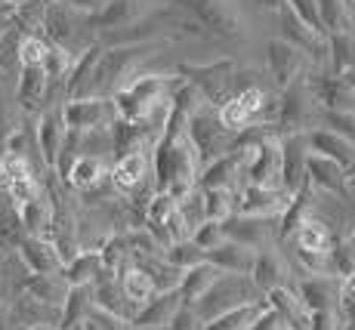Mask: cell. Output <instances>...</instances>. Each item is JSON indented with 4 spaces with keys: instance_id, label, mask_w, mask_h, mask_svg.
<instances>
[{
    "instance_id": "cell-1",
    "label": "cell",
    "mask_w": 355,
    "mask_h": 330,
    "mask_svg": "<svg viewBox=\"0 0 355 330\" xmlns=\"http://www.w3.org/2000/svg\"><path fill=\"white\" fill-rule=\"evenodd\" d=\"M186 87V80L176 74H133L118 93L112 96L114 102V114L118 121L127 123H142L152 114L155 105L173 99V93Z\"/></svg>"
},
{
    "instance_id": "cell-2",
    "label": "cell",
    "mask_w": 355,
    "mask_h": 330,
    "mask_svg": "<svg viewBox=\"0 0 355 330\" xmlns=\"http://www.w3.org/2000/svg\"><path fill=\"white\" fill-rule=\"evenodd\" d=\"M241 173L248 176V185L275 189L282 182V142L266 136V139H257L254 146H244Z\"/></svg>"
},
{
    "instance_id": "cell-3",
    "label": "cell",
    "mask_w": 355,
    "mask_h": 330,
    "mask_svg": "<svg viewBox=\"0 0 355 330\" xmlns=\"http://www.w3.org/2000/svg\"><path fill=\"white\" fill-rule=\"evenodd\" d=\"M62 123L71 133H96V130H108L118 114H114V102L105 96H87V99H68L62 108Z\"/></svg>"
},
{
    "instance_id": "cell-4",
    "label": "cell",
    "mask_w": 355,
    "mask_h": 330,
    "mask_svg": "<svg viewBox=\"0 0 355 330\" xmlns=\"http://www.w3.org/2000/svg\"><path fill=\"white\" fill-rule=\"evenodd\" d=\"M266 96L269 93H266L263 87H257V84L244 87V90H238L235 96H229V99L220 105V112H216L220 127L226 130V133H244V130L257 127Z\"/></svg>"
},
{
    "instance_id": "cell-5",
    "label": "cell",
    "mask_w": 355,
    "mask_h": 330,
    "mask_svg": "<svg viewBox=\"0 0 355 330\" xmlns=\"http://www.w3.org/2000/svg\"><path fill=\"white\" fill-rule=\"evenodd\" d=\"M186 136L192 139V146L198 151V161H214V157L226 155L223 151V139H226V130L220 127V118H216V112H210L207 105H198L192 114H189L186 121Z\"/></svg>"
},
{
    "instance_id": "cell-6",
    "label": "cell",
    "mask_w": 355,
    "mask_h": 330,
    "mask_svg": "<svg viewBox=\"0 0 355 330\" xmlns=\"http://www.w3.org/2000/svg\"><path fill=\"white\" fill-rule=\"evenodd\" d=\"M266 65H269V74L275 78V84L284 90V87H291L293 80L303 78L306 56L297 50V46H291L288 40L272 37L269 44H266Z\"/></svg>"
},
{
    "instance_id": "cell-7",
    "label": "cell",
    "mask_w": 355,
    "mask_h": 330,
    "mask_svg": "<svg viewBox=\"0 0 355 330\" xmlns=\"http://www.w3.org/2000/svg\"><path fill=\"white\" fill-rule=\"evenodd\" d=\"M291 191H282V189H259V185H244L238 191L235 204H232V213L238 210V216H269V213L282 210L288 204Z\"/></svg>"
},
{
    "instance_id": "cell-8",
    "label": "cell",
    "mask_w": 355,
    "mask_h": 330,
    "mask_svg": "<svg viewBox=\"0 0 355 330\" xmlns=\"http://www.w3.org/2000/svg\"><path fill=\"white\" fill-rule=\"evenodd\" d=\"M306 146L315 151V155L334 161L337 167H343V170L355 164V146H352V142L340 139V136L327 133V130H322V127H315V130H309V133H306Z\"/></svg>"
},
{
    "instance_id": "cell-9",
    "label": "cell",
    "mask_w": 355,
    "mask_h": 330,
    "mask_svg": "<svg viewBox=\"0 0 355 330\" xmlns=\"http://www.w3.org/2000/svg\"><path fill=\"white\" fill-rule=\"evenodd\" d=\"M37 142H40V155H44L46 167H56L59 164V148H62V142H65V123H62L59 108H50V112L40 114Z\"/></svg>"
},
{
    "instance_id": "cell-10",
    "label": "cell",
    "mask_w": 355,
    "mask_h": 330,
    "mask_svg": "<svg viewBox=\"0 0 355 330\" xmlns=\"http://www.w3.org/2000/svg\"><path fill=\"white\" fill-rule=\"evenodd\" d=\"M146 170H148V157L142 148H133V151H127V155H121L112 170L114 189H121V191L136 189V185L146 180Z\"/></svg>"
},
{
    "instance_id": "cell-11",
    "label": "cell",
    "mask_w": 355,
    "mask_h": 330,
    "mask_svg": "<svg viewBox=\"0 0 355 330\" xmlns=\"http://www.w3.org/2000/svg\"><path fill=\"white\" fill-rule=\"evenodd\" d=\"M136 19V0H108L99 12L87 16V25L90 28H102V31H114L124 28Z\"/></svg>"
},
{
    "instance_id": "cell-12",
    "label": "cell",
    "mask_w": 355,
    "mask_h": 330,
    "mask_svg": "<svg viewBox=\"0 0 355 330\" xmlns=\"http://www.w3.org/2000/svg\"><path fill=\"white\" fill-rule=\"evenodd\" d=\"M297 244L303 253H312V257H327L331 253V232L322 219H306L297 229Z\"/></svg>"
},
{
    "instance_id": "cell-13",
    "label": "cell",
    "mask_w": 355,
    "mask_h": 330,
    "mask_svg": "<svg viewBox=\"0 0 355 330\" xmlns=\"http://www.w3.org/2000/svg\"><path fill=\"white\" fill-rule=\"evenodd\" d=\"M46 93V78L40 68H22L16 84V102L22 108H34Z\"/></svg>"
},
{
    "instance_id": "cell-14",
    "label": "cell",
    "mask_w": 355,
    "mask_h": 330,
    "mask_svg": "<svg viewBox=\"0 0 355 330\" xmlns=\"http://www.w3.org/2000/svg\"><path fill=\"white\" fill-rule=\"evenodd\" d=\"M102 176H105V167H102V157L99 155L74 157L71 170H68V182H71L74 189H93Z\"/></svg>"
},
{
    "instance_id": "cell-15",
    "label": "cell",
    "mask_w": 355,
    "mask_h": 330,
    "mask_svg": "<svg viewBox=\"0 0 355 330\" xmlns=\"http://www.w3.org/2000/svg\"><path fill=\"white\" fill-rule=\"evenodd\" d=\"M343 167H337L334 161H327L322 155H306V176L322 189H340L343 185Z\"/></svg>"
},
{
    "instance_id": "cell-16",
    "label": "cell",
    "mask_w": 355,
    "mask_h": 330,
    "mask_svg": "<svg viewBox=\"0 0 355 330\" xmlns=\"http://www.w3.org/2000/svg\"><path fill=\"white\" fill-rule=\"evenodd\" d=\"M44 28L53 37V46L68 50V44L74 37V19H71V12H65V6H53V10L44 12Z\"/></svg>"
},
{
    "instance_id": "cell-17",
    "label": "cell",
    "mask_w": 355,
    "mask_h": 330,
    "mask_svg": "<svg viewBox=\"0 0 355 330\" xmlns=\"http://www.w3.org/2000/svg\"><path fill=\"white\" fill-rule=\"evenodd\" d=\"M121 290H124V297L130 302H136V306H146L148 299L155 297V281L152 275H148L146 269H127L124 272V281H121Z\"/></svg>"
},
{
    "instance_id": "cell-18",
    "label": "cell",
    "mask_w": 355,
    "mask_h": 330,
    "mask_svg": "<svg viewBox=\"0 0 355 330\" xmlns=\"http://www.w3.org/2000/svg\"><path fill=\"white\" fill-rule=\"evenodd\" d=\"M327 53H331L334 74L349 71V68L355 65V37H352L349 31H337L331 37V46H327Z\"/></svg>"
},
{
    "instance_id": "cell-19",
    "label": "cell",
    "mask_w": 355,
    "mask_h": 330,
    "mask_svg": "<svg viewBox=\"0 0 355 330\" xmlns=\"http://www.w3.org/2000/svg\"><path fill=\"white\" fill-rule=\"evenodd\" d=\"M22 257H25V263L31 266L37 275H50L53 269H56V253L50 250V247L44 244V241H37V238H31V241H22Z\"/></svg>"
},
{
    "instance_id": "cell-20",
    "label": "cell",
    "mask_w": 355,
    "mask_h": 330,
    "mask_svg": "<svg viewBox=\"0 0 355 330\" xmlns=\"http://www.w3.org/2000/svg\"><path fill=\"white\" fill-rule=\"evenodd\" d=\"M210 263H216L220 269H232V272H248L250 266H254V259H250V253L244 250V247L238 244H220L210 250Z\"/></svg>"
},
{
    "instance_id": "cell-21",
    "label": "cell",
    "mask_w": 355,
    "mask_h": 330,
    "mask_svg": "<svg viewBox=\"0 0 355 330\" xmlns=\"http://www.w3.org/2000/svg\"><path fill=\"white\" fill-rule=\"evenodd\" d=\"M318 127L327 130V133L340 136V139L352 142L355 146V112H327V108H322L318 112Z\"/></svg>"
},
{
    "instance_id": "cell-22",
    "label": "cell",
    "mask_w": 355,
    "mask_h": 330,
    "mask_svg": "<svg viewBox=\"0 0 355 330\" xmlns=\"http://www.w3.org/2000/svg\"><path fill=\"white\" fill-rule=\"evenodd\" d=\"M201 198H204V216L214 219V223H226L232 204H235V195L229 189H201Z\"/></svg>"
},
{
    "instance_id": "cell-23",
    "label": "cell",
    "mask_w": 355,
    "mask_h": 330,
    "mask_svg": "<svg viewBox=\"0 0 355 330\" xmlns=\"http://www.w3.org/2000/svg\"><path fill=\"white\" fill-rule=\"evenodd\" d=\"M40 71H44L46 84L65 80L68 71H71V50H62V46H50V50H46V56H44V62H40Z\"/></svg>"
},
{
    "instance_id": "cell-24",
    "label": "cell",
    "mask_w": 355,
    "mask_h": 330,
    "mask_svg": "<svg viewBox=\"0 0 355 330\" xmlns=\"http://www.w3.org/2000/svg\"><path fill=\"white\" fill-rule=\"evenodd\" d=\"M173 309H176V297H173V293H167V297H158V299H148L146 302V312H139L136 324H142V327L164 324V321L173 315Z\"/></svg>"
},
{
    "instance_id": "cell-25",
    "label": "cell",
    "mask_w": 355,
    "mask_h": 330,
    "mask_svg": "<svg viewBox=\"0 0 355 330\" xmlns=\"http://www.w3.org/2000/svg\"><path fill=\"white\" fill-rule=\"evenodd\" d=\"M46 50H50L46 40H40L37 34H25V37L19 40V65L22 68H40Z\"/></svg>"
},
{
    "instance_id": "cell-26",
    "label": "cell",
    "mask_w": 355,
    "mask_h": 330,
    "mask_svg": "<svg viewBox=\"0 0 355 330\" xmlns=\"http://www.w3.org/2000/svg\"><path fill=\"white\" fill-rule=\"evenodd\" d=\"M288 10L293 12V16L300 19V22L306 25L312 34H318V37H324V25H322V16H318V6L315 0H288Z\"/></svg>"
},
{
    "instance_id": "cell-27",
    "label": "cell",
    "mask_w": 355,
    "mask_h": 330,
    "mask_svg": "<svg viewBox=\"0 0 355 330\" xmlns=\"http://www.w3.org/2000/svg\"><path fill=\"white\" fill-rule=\"evenodd\" d=\"M201 257L204 253L198 250L192 241H180V244H173L167 253V259L176 266V269H195V266H201Z\"/></svg>"
},
{
    "instance_id": "cell-28",
    "label": "cell",
    "mask_w": 355,
    "mask_h": 330,
    "mask_svg": "<svg viewBox=\"0 0 355 330\" xmlns=\"http://www.w3.org/2000/svg\"><path fill=\"white\" fill-rule=\"evenodd\" d=\"M210 278H216L214 266H195V269H189L186 272V293L189 297H198V293L210 284Z\"/></svg>"
},
{
    "instance_id": "cell-29",
    "label": "cell",
    "mask_w": 355,
    "mask_h": 330,
    "mask_svg": "<svg viewBox=\"0 0 355 330\" xmlns=\"http://www.w3.org/2000/svg\"><path fill=\"white\" fill-rule=\"evenodd\" d=\"M19 31L16 28H6L0 34V68H10L12 62H19Z\"/></svg>"
},
{
    "instance_id": "cell-30",
    "label": "cell",
    "mask_w": 355,
    "mask_h": 330,
    "mask_svg": "<svg viewBox=\"0 0 355 330\" xmlns=\"http://www.w3.org/2000/svg\"><path fill=\"white\" fill-rule=\"evenodd\" d=\"M272 302H275V306L284 312L282 318H291V321H303L306 318V312L300 309V302L293 297H288V290H282V287H275V290H272ZM291 321H288V324H291Z\"/></svg>"
},
{
    "instance_id": "cell-31",
    "label": "cell",
    "mask_w": 355,
    "mask_h": 330,
    "mask_svg": "<svg viewBox=\"0 0 355 330\" xmlns=\"http://www.w3.org/2000/svg\"><path fill=\"white\" fill-rule=\"evenodd\" d=\"M96 266V257H80V259H74L71 263V269H68V281H87V272Z\"/></svg>"
},
{
    "instance_id": "cell-32",
    "label": "cell",
    "mask_w": 355,
    "mask_h": 330,
    "mask_svg": "<svg viewBox=\"0 0 355 330\" xmlns=\"http://www.w3.org/2000/svg\"><path fill=\"white\" fill-rule=\"evenodd\" d=\"M254 330H284V318L278 312H259V318H254Z\"/></svg>"
},
{
    "instance_id": "cell-33",
    "label": "cell",
    "mask_w": 355,
    "mask_h": 330,
    "mask_svg": "<svg viewBox=\"0 0 355 330\" xmlns=\"http://www.w3.org/2000/svg\"><path fill=\"white\" fill-rule=\"evenodd\" d=\"M340 293H343L346 299H355V272L343 275V284H340Z\"/></svg>"
},
{
    "instance_id": "cell-34",
    "label": "cell",
    "mask_w": 355,
    "mask_h": 330,
    "mask_svg": "<svg viewBox=\"0 0 355 330\" xmlns=\"http://www.w3.org/2000/svg\"><path fill=\"white\" fill-rule=\"evenodd\" d=\"M259 6H266V10H275V12H282L284 6H288V0H257Z\"/></svg>"
},
{
    "instance_id": "cell-35",
    "label": "cell",
    "mask_w": 355,
    "mask_h": 330,
    "mask_svg": "<svg viewBox=\"0 0 355 330\" xmlns=\"http://www.w3.org/2000/svg\"><path fill=\"white\" fill-rule=\"evenodd\" d=\"M3 3H10V6H22L25 0H3Z\"/></svg>"
},
{
    "instance_id": "cell-36",
    "label": "cell",
    "mask_w": 355,
    "mask_h": 330,
    "mask_svg": "<svg viewBox=\"0 0 355 330\" xmlns=\"http://www.w3.org/2000/svg\"><path fill=\"white\" fill-rule=\"evenodd\" d=\"M31 330H53L50 324H37V327H31Z\"/></svg>"
},
{
    "instance_id": "cell-37",
    "label": "cell",
    "mask_w": 355,
    "mask_h": 330,
    "mask_svg": "<svg viewBox=\"0 0 355 330\" xmlns=\"http://www.w3.org/2000/svg\"><path fill=\"white\" fill-rule=\"evenodd\" d=\"M50 3H53V6H65V0H50Z\"/></svg>"
},
{
    "instance_id": "cell-38",
    "label": "cell",
    "mask_w": 355,
    "mask_h": 330,
    "mask_svg": "<svg viewBox=\"0 0 355 330\" xmlns=\"http://www.w3.org/2000/svg\"><path fill=\"white\" fill-rule=\"evenodd\" d=\"M352 244H355V238H352Z\"/></svg>"
},
{
    "instance_id": "cell-39",
    "label": "cell",
    "mask_w": 355,
    "mask_h": 330,
    "mask_svg": "<svg viewBox=\"0 0 355 330\" xmlns=\"http://www.w3.org/2000/svg\"><path fill=\"white\" fill-rule=\"evenodd\" d=\"M352 167H355V164H352Z\"/></svg>"
}]
</instances>
